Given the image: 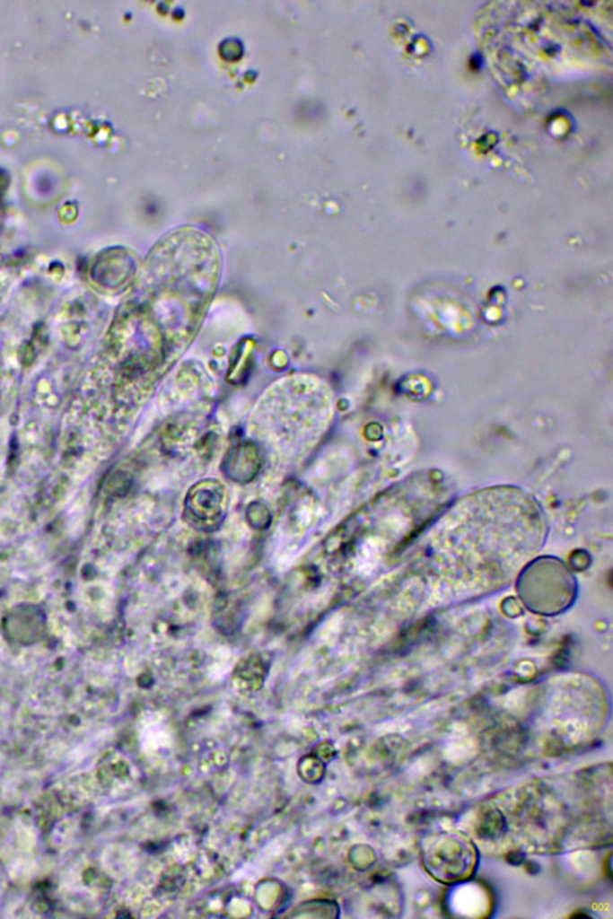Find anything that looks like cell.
Instances as JSON below:
<instances>
[{
  "label": "cell",
  "mask_w": 613,
  "mask_h": 919,
  "mask_svg": "<svg viewBox=\"0 0 613 919\" xmlns=\"http://www.w3.org/2000/svg\"><path fill=\"white\" fill-rule=\"evenodd\" d=\"M188 515L199 528L217 526L225 512L223 491L218 487H202L188 498Z\"/></svg>",
  "instance_id": "obj_1"
}]
</instances>
